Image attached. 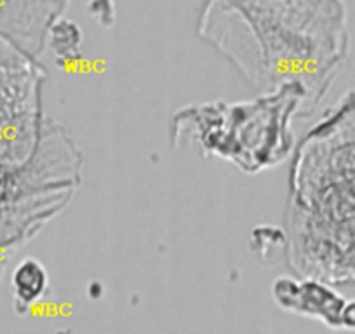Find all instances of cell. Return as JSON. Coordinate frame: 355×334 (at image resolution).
Returning <instances> with one entry per match:
<instances>
[{"label":"cell","mask_w":355,"mask_h":334,"mask_svg":"<svg viewBox=\"0 0 355 334\" xmlns=\"http://www.w3.org/2000/svg\"><path fill=\"white\" fill-rule=\"evenodd\" d=\"M306 101L300 84H284L254 100L189 105L171 118V145H196L204 155L258 175L291 159L296 148L293 121L306 118Z\"/></svg>","instance_id":"cell-3"},{"label":"cell","mask_w":355,"mask_h":334,"mask_svg":"<svg viewBox=\"0 0 355 334\" xmlns=\"http://www.w3.org/2000/svg\"><path fill=\"white\" fill-rule=\"evenodd\" d=\"M68 6L70 0H0V39L39 58Z\"/></svg>","instance_id":"cell-4"},{"label":"cell","mask_w":355,"mask_h":334,"mask_svg":"<svg viewBox=\"0 0 355 334\" xmlns=\"http://www.w3.org/2000/svg\"><path fill=\"white\" fill-rule=\"evenodd\" d=\"M272 298L275 305L286 312L315 319L331 329H343L348 299L326 282L282 275L272 284Z\"/></svg>","instance_id":"cell-5"},{"label":"cell","mask_w":355,"mask_h":334,"mask_svg":"<svg viewBox=\"0 0 355 334\" xmlns=\"http://www.w3.org/2000/svg\"><path fill=\"white\" fill-rule=\"evenodd\" d=\"M49 288V275L46 267L35 258H26L12 274V289L16 301L21 306H30L39 301Z\"/></svg>","instance_id":"cell-6"},{"label":"cell","mask_w":355,"mask_h":334,"mask_svg":"<svg viewBox=\"0 0 355 334\" xmlns=\"http://www.w3.org/2000/svg\"><path fill=\"white\" fill-rule=\"evenodd\" d=\"M196 32L256 94L300 84L306 118L348 53L343 0H202Z\"/></svg>","instance_id":"cell-1"},{"label":"cell","mask_w":355,"mask_h":334,"mask_svg":"<svg viewBox=\"0 0 355 334\" xmlns=\"http://www.w3.org/2000/svg\"><path fill=\"white\" fill-rule=\"evenodd\" d=\"M343 329L355 331V299H348L343 315Z\"/></svg>","instance_id":"cell-7"},{"label":"cell","mask_w":355,"mask_h":334,"mask_svg":"<svg viewBox=\"0 0 355 334\" xmlns=\"http://www.w3.org/2000/svg\"><path fill=\"white\" fill-rule=\"evenodd\" d=\"M282 244L296 277L355 285V91L296 143Z\"/></svg>","instance_id":"cell-2"}]
</instances>
